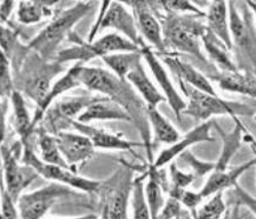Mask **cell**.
I'll return each instance as SVG.
<instances>
[{
    "mask_svg": "<svg viewBox=\"0 0 256 219\" xmlns=\"http://www.w3.org/2000/svg\"><path fill=\"white\" fill-rule=\"evenodd\" d=\"M22 144L20 140L13 144H4L0 146V158H2V181L8 195L17 204L22 191L38 177L36 172L28 173V171L19 164L22 158Z\"/></svg>",
    "mask_w": 256,
    "mask_h": 219,
    "instance_id": "cell-8",
    "label": "cell"
},
{
    "mask_svg": "<svg viewBox=\"0 0 256 219\" xmlns=\"http://www.w3.org/2000/svg\"><path fill=\"white\" fill-rule=\"evenodd\" d=\"M108 28H114L118 33H120L122 37L126 38L137 46L140 47V45L143 44L142 38L140 37L138 30H137L134 14L123 5V2L110 1L109 7L98 27V33Z\"/></svg>",
    "mask_w": 256,
    "mask_h": 219,
    "instance_id": "cell-12",
    "label": "cell"
},
{
    "mask_svg": "<svg viewBox=\"0 0 256 219\" xmlns=\"http://www.w3.org/2000/svg\"><path fill=\"white\" fill-rule=\"evenodd\" d=\"M234 123L235 127L230 132H224L218 125H215L218 127L220 135L222 137V151L220 155L218 162L215 163V169L214 171H227L228 164L230 163V160L236 152L238 151V149L241 148L242 144V135L247 133V130L244 129L242 123L240 122L238 117H234Z\"/></svg>",
    "mask_w": 256,
    "mask_h": 219,
    "instance_id": "cell-26",
    "label": "cell"
},
{
    "mask_svg": "<svg viewBox=\"0 0 256 219\" xmlns=\"http://www.w3.org/2000/svg\"><path fill=\"white\" fill-rule=\"evenodd\" d=\"M206 28L223 42L229 51L232 48L230 34H229L228 5L223 0L212 1L206 13Z\"/></svg>",
    "mask_w": 256,
    "mask_h": 219,
    "instance_id": "cell-25",
    "label": "cell"
},
{
    "mask_svg": "<svg viewBox=\"0 0 256 219\" xmlns=\"http://www.w3.org/2000/svg\"><path fill=\"white\" fill-rule=\"evenodd\" d=\"M180 159L183 160V162L186 163L190 168L192 169L194 171V176H200V177H202V176L206 175V173L209 172H212L215 169V163H212V162H202V160H200L196 158L195 156L192 155V152H183L182 155L178 156Z\"/></svg>",
    "mask_w": 256,
    "mask_h": 219,
    "instance_id": "cell-40",
    "label": "cell"
},
{
    "mask_svg": "<svg viewBox=\"0 0 256 219\" xmlns=\"http://www.w3.org/2000/svg\"><path fill=\"white\" fill-rule=\"evenodd\" d=\"M215 125L216 123L214 120H208V122L202 123L201 125L194 127V129L190 130L188 133H186L182 138L177 140L175 144H172L169 148L164 149L162 152H160L155 163L152 164V168H155L157 170L162 169L163 166L172 163L176 157L182 155V153L186 152L190 146L195 145V144L214 142V138L212 137L210 131H212V129Z\"/></svg>",
    "mask_w": 256,
    "mask_h": 219,
    "instance_id": "cell-15",
    "label": "cell"
},
{
    "mask_svg": "<svg viewBox=\"0 0 256 219\" xmlns=\"http://www.w3.org/2000/svg\"><path fill=\"white\" fill-rule=\"evenodd\" d=\"M16 1H12V0L11 1H10V0L0 1V22H2V24H5V22L8 21Z\"/></svg>",
    "mask_w": 256,
    "mask_h": 219,
    "instance_id": "cell-44",
    "label": "cell"
},
{
    "mask_svg": "<svg viewBox=\"0 0 256 219\" xmlns=\"http://www.w3.org/2000/svg\"><path fill=\"white\" fill-rule=\"evenodd\" d=\"M0 212H2V219H19L17 204L5 188L2 172H0Z\"/></svg>",
    "mask_w": 256,
    "mask_h": 219,
    "instance_id": "cell-39",
    "label": "cell"
},
{
    "mask_svg": "<svg viewBox=\"0 0 256 219\" xmlns=\"http://www.w3.org/2000/svg\"><path fill=\"white\" fill-rule=\"evenodd\" d=\"M226 210V204L223 201V192L212 195L209 202L192 211L194 219H221Z\"/></svg>",
    "mask_w": 256,
    "mask_h": 219,
    "instance_id": "cell-34",
    "label": "cell"
},
{
    "mask_svg": "<svg viewBox=\"0 0 256 219\" xmlns=\"http://www.w3.org/2000/svg\"><path fill=\"white\" fill-rule=\"evenodd\" d=\"M71 126L74 127L77 132L90 139L94 149L102 150H116V151H132L134 148L143 145L142 143L132 142L124 138L120 135L109 132L106 130L97 129V127L90 126L88 124H82L76 120L71 123Z\"/></svg>",
    "mask_w": 256,
    "mask_h": 219,
    "instance_id": "cell-17",
    "label": "cell"
},
{
    "mask_svg": "<svg viewBox=\"0 0 256 219\" xmlns=\"http://www.w3.org/2000/svg\"><path fill=\"white\" fill-rule=\"evenodd\" d=\"M120 182L112 188H108L104 201L108 205L109 219H129L128 207L132 192L134 181L131 179V172L126 175L120 173Z\"/></svg>",
    "mask_w": 256,
    "mask_h": 219,
    "instance_id": "cell-20",
    "label": "cell"
},
{
    "mask_svg": "<svg viewBox=\"0 0 256 219\" xmlns=\"http://www.w3.org/2000/svg\"><path fill=\"white\" fill-rule=\"evenodd\" d=\"M158 4L166 11L177 13V14H192L201 18L206 17V13L198 6L188 0H166V1H160Z\"/></svg>",
    "mask_w": 256,
    "mask_h": 219,
    "instance_id": "cell-38",
    "label": "cell"
},
{
    "mask_svg": "<svg viewBox=\"0 0 256 219\" xmlns=\"http://www.w3.org/2000/svg\"><path fill=\"white\" fill-rule=\"evenodd\" d=\"M140 54H142L143 59L146 61V64L149 65V68L152 71L154 78H155L157 84H158L160 89L162 90L160 93L163 94V97L168 101L177 120L180 122L182 120L180 116H182V112L186 106V101L184 100V98L180 96L178 91L176 90V87L174 86L168 72L164 68L155 52L152 50V47L148 46L143 42L140 45Z\"/></svg>",
    "mask_w": 256,
    "mask_h": 219,
    "instance_id": "cell-11",
    "label": "cell"
},
{
    "mask_svg": "<svg viewBox=\"0 0 256 219\" xmlns=\"http://www.w3.org/2000/svg\"><path fill=\"white\" fill-rule=\"evenodd\" d=\"M94 120H122L131 123L129 113L120 104L106 97H96V99L78 116L76 122L90 124Z\"/></svg>",
    "mask_w": 256,
    "mask_h": 219,
    "instance_id": "cell-21",
    "label": "cell"
},
{
    "mask_svg": "<svg viewBox=\"0 0 256 219\" xmlns=\"http://www.w3.org/2000/svg\"><path fill=\"white\" fill-rule=\"evenodd\" d=\"M212 78L218 83L220 89L223 91L244 94V96H248L250 98H255L256 96L255 76L250 71H220L216 76H212Z\"/></svg>",
    "mask_w": 256,
    "mask_h": 219,
    "instance_id": "cell-22",
    "label": "cell"
},
{
    "mask_svg": "<svg viewBox=\"0 0 256 219\" xmlns=\"http://www.w3.org/2000/svg\"><path fill=\"white\" fill-rule=\"evenodd\" d=\"M20 160L22 164L31 168L38 176H42L48 181L59 183L71 189L86 192V194H100L103 189V182L82 177L74 170L50 165L42 162L38 157L36 149L32 146L31 137L25 143H22Z\"/></svg>",
    "mask_w": 256,
    "mask_h": 219,
    "instance_id": "cell-6",
    "label": "cell"
},
{
    "mask_svg": "<svg viewBox=\"0 0 256 219\" xmlns=\"http://www.w3.org/2000/svg\"><path fill=\"white\" fill-rule=\"evenodd\" d=\"M6 112H8V103L6 99L0 98V146L4 143L6 136Z\"/></svg>",
    "mask_w": 256,
    "mask_h": 219,
    "instance_id": "cell-43",
    "label": "cell"
},
{
    "mask_svg": "<svg viewBox=\"0 0 256 219\" xmlns=\"http://www.w3.org/2000/svg\"><path fill=\"white\" fill-rule=\"evenodd\" d=\"M126 81L134 90L140 93V96L146 101L148 109H157L160 103L166 101V98L160 93V91L155 86L146 71L144 70L142 64L137 65L132 71L128 74Z\"/></svg>",
    "mask_w": 256,
    "mask_h": 219,
    "instance_id": "cell-24",
    "label": "cell"
},
{
    "mask_svg": "<svg viewBox=\"0 0 256 219\" xmlns=\"http://www.w3.org/2000/svg\"><path fill=\"white\" fill-rule=\"evenodd\" d=\"M140 47L118 33H108L91 42L78 41L76 46L58 52L54 60L60 64L68 61L86 64L90 60L120 52H138Z\"/></svg>",
    "mask_w": 256,
    "mask_h": 219,
    "instance_id": "cell-7",
    "label": "cell"
},
{
    "mask_svg": "<svg viewBox=\"0 0 256 219\" xmlns=\"http://www.w3.org/2000/svg\"><path fill=\"white\" fill-rule=\"evenodd\" d=\"M176 219H194V218H192V214H189V211L183 210L182 209V211H180V214L177 216Z\"/></svg>",
    "mask_w": 256,
    "mask_h": 219,
    "instance_id": "cell-47",
    "label": "cell"
},
{
    "mask_svg": "<svg viewBox=\"0 0 256 219\" xmlns=\"http://www.w3.org/2000/svg\"><path fill=\"white\" fill-rule=\"evenodd\" d=\"M228 21L229 34H230L232 46L241 50L249 63L254 66L255 60V34L254 28L247 19H244L236 8L234 1H228Z\"/></svg>",
    "mask_w": 256,
    "mask_h": 219,
    "instance_id": "cell-16",
    "label": "cell"
},
{
    "mask_svg": "<svg viewBox=\"0 0 256 219\" xmlns=\"http://www.w3.org/2000/svg\"><path fill=\"white\" fill-rule=\"evenodd\" d=\"M98 219H109V212H108V205L104 201L103 208H102V212H100V217H98Z\"/></svg>",
    "mask_w": 256,
    "mask_h": 219,
    "instance_id": "cell-46",
    "label": "cell"
},
{
    "mask_svg": "<svg viewBox=\"0 0 256 219\" xmlns=\"http://www.w3.org/2000/svg\"><path fill=\"white\" fill-rule=\"evenodd\" d=\"M0 219H2V212H0Z\"/></svg>",
    "mask_w": 256,
    "mask_h": 219,
    "instance_id": "cell-49",
    "label": "cell"
},
{
    "mask_svg": "<svg viewBox=\"0 0 256 219\" xmlns=\"http://www.w3.org/2000/svg\"><path fill=\"white\" fill-rule=\"evenodd\" d=\"M202 201L203 198L201 197V195H200L198 192L188 191V190H186L180 198V204H183L186 209H189V210L192 211L195 210L196 208H198Z\"/></svg>",
    "mask_w": 256,
    "mask_h": 219,
    "instance_id": "cell-42",
    "label": "cell"
},
{
    "mask_svg": "<svg viewBox=\"0 0 256 219\" xmlns=\"http://www.w3.org/2000/svg\"><path fill=\"white\" fill-rule=\"evenodd\" d=\"M255 164V159H252L250 162L244 163V164L238 166V168L232 169V171H212V175L209 176L208 181L203 185L201 191L198 192L201 197L208 198L212 197V195L218 194V192H223V190L236 188L238 186V181L246 171L252 168Z\"/></svg>",
    "mask_w": 256,
    "mask_h": 219,
    "instance_id": "cell-23",
    "label": "cell"
},
{
    "mask_svg": "<svg viewBox=\"0 0 256 219\" xmlns=\"http://www.w3.org/2000/svg\"><path fill=\"white\" fill-rule=\"evenodd\" d=\"M44 219H98L97 215H85L80 217H71V218H44Z\"/></svg>",
    "mask_w": 256,
    "mask_h": 219,
    "instance_id": "cell-45",
    "label": "cell"
},
{
    "mask_svg": "<svg viewBox=\"0 0 256 219\" xmlns=\"http://www.w3.org/2000/svg\"><path fill=\"white\" fill-rule=\"evenodd\" d=\"M144 177L140 176L134 179L131 192V203H132V219H152L149 208L144 198Z\"/></svg>",
    "mask_w": 256,
    "mask_h": 219,
    "instance_id": "cell-35",
    "label": "cell"
},
{
    "mask_svg": "<svg viewBox=\"0 0 256 219\" xmlns=\"http://www.w3.org/2000/svg\"><path fill=\"white\" fill-rule=\"evenodd\" d=\"M64 64L56 60H45L30 50L18 68L22 94L25 93L37 105L42 103L51 89L56 77L64 72Z\"/></svg>",
    "mask_w": 256,
    "mask_h": 219,
    "instance_id": "cell-4",
    "label": "cell"
},
{
    "mask_svg": "<svg viewBox=\"0 0 256 219\" xmlns=\"http://www.w3.org/2000/svg\"><path fill=\"white\" fill-rule=\"evenodd\" d=\"M13 110V124L17 131L20 143H25L34 135L32 131V117L26 106L24 94H22L18 90H14L10 97Z\"/></svg>",
    "mask_w": 256,
    "mask_h": 219,
    "instance_id": "cell-28",
    "label": "cell"
},
{
    "mask_svg": "<svg viewBox=\"0 0 256 219\" xmlns=\"http://www.w3.org/2000/svg\"><path fill=\"white\" fill-rule=\"evenodd\" d=\"M148 179L144 185V198H146V205L149 208L152 219H157L160 210H162L164 202L163 196V183L160 172L158 170L150 165V170L148 172Z\"/></svg>",
    "mask_w": 256,
    "mask_h": 219,
    "instance_id": "cell-30",
    "label": "cell"
},
{
    "mask_svg": "<svg viewBox=\"0 0 256 219\" xmlns=\"http://www.w3.org/2000/svg\"><path fill=\"white\" fill-rule=\"evenodd\" d=\"M78 79L80 85L88 90L102 93L104 97L116 101L124 110L129 113L131 123L140 129V132L144 137L146 144L148 153L150 152L149 146V132H148V117L146 107L144 106L142 99L131 89V85L126 80H122L111 73L109 70L100 67H90L82 65L78 71ZM152 156L150 153L149 157Z\"/></svg>",
    "mask_w": 256,
    "mask_h": 219,
    "instance_id": "cell-1",
    "label": "cell"
},
{
    "mask_svg": "<svg viewBox=\"0 0 256 219\" xmlns=\"http://www.w3.org/2000/svg\"><path fill=\"white\" fill-rule=\"evenodd\" d=\"M163 18L162 35L166 47L192 54L202 63H208L200 45V38L206 31V26L198 21V15L177 14L166 11Z\"/></svg>",
    "mask_w": 256,
    "mask_h": 219,
    "instance_id": "cell-3",
    "label": "cell"
},
{
    "mask_svg": "<svg viewBox=\"0 0 256 219\" xmlns=\"http://www.w3.org/2000/svg\"><path fill=\"white\" fill-rule=\"evenodd\" d=\"M146 117L148 122L152 127L157 142L172 145L180 138V132L176 130V127L157 109H148L146 107Z\"/></svg>",
    "mask_w": 256,
    "mask_h": 219,
    "instance_id": "cell-32",
    "label": "cell"
},
{
    "mask_svg": "<svg viewBox=\"0 0 256 219\" xmlns=\"http://www.w3.org/2000/svg\"><path fill=\"white\" fill-rule=\"evenodd\" d=\"M56 140L60 155L74 171L77 165L86 162L94 153L92 143L80 132L62 131L56 135Z\"/></svg>",
    "mask_w": 256,
    "mask_h": 219,
    "instance_id": "cell-14",
    "label": "cell"
},
{
    "mask_svg": "<svg viewBox=\"0 0 256 219\" xmlns=\"http://www.w3.org/2000/svg\"><path fill=\"white\" fill-rule=\"evenodd\" d=\"M180 83V81H178ZM180 87L188 98L186 106L182 114L190 116L198 120H208L214 116L234 117H254L255 107L247 104L236 103L222 99L218 96H212L198 91L184 83H180Z\"/></svg>",
    "mask_w": 256,
    "mask_h": 219,
    "instance_id": "cell-5",
    "label": "cell"
},
{
    "mask_svg": "<svg viewBox=\"0 0 256 219\" xmlns=\"http://www.w3.org/2000/svg\"><path fill=\"white\" fill-rule=\"evenodd\" d=\"M72 195L71 188L59 183H50L30 194H22L17 202L19 219H44L59 199Z\"/></svg>",
    "mask_w": 256,
    "mask_h": 219,
    "instance_id": "cell-9",
    "label": "cell"
},
{
    "mask_svg": "<svg viewBox=\"0 0 256 219\" xmlns=\"http://www.w3.org/2000/svg\"><path fill=\"white\" fill-rule=\"evenodd\" d=\"M203 46L208 54L209 59L216 64L222 72H235L240 68L236 63H234L232 57L229 55V50L223 45V42L216 38L208 28L201 37Z\"/></svg>",
    "mask_w": 256,
    "mask_h": 219,
    "instance_id": "cell-27",
    "label": "cell"
},
{
    "mask_svg": "<svg viewBox=\"0 0 256 219\" xmlns=\"http://www.w3.org/2000/svg\"><path fill=\"white\" fill-rule=\"evenodd\" d=\"M170 181H172V188L169 190V197L175 198L180 201V196L186 191V189L192 184L196 177L194 173H186L177 168L175 163H170Z\"/></svg>",
    "mask_w": 256,
    "mask_h": 219,
    "instance_id": "cell-36",
    "label": "cell"
},
{
    "mask_svg": "<svg viewBox=\"0 0 256 219\" xmlns=\"http://www.w3.org/2000/svg\"><path fill=\"white\" fill-rule=\"evenodd\" d=\"M96 97L80 96V97H66L63 100L57 101L54 107H50L45 113L42 120L45 125L42 127L48 133L56 136L57 133L65 131L71 126L74 120H77L78 116L90 105ZM40 122V123H42Z\"/></svg>",
    "mask_w": 256,
    "mask_h": 219,
    "instance_id": "cell-10",
    "label": "cell"
},
{
    "mask_svg": "<svg viewBox=\"0 0 256 219\" xmlns=\"http://www.w3.org/2000/svg\"><path fill=\"white\" fill-rule=\"evenodd\" d=\"M180 211H182V207H180V201L169 197L164 202V205L157 219H176Z\"/></svg>",
    "mask_w": 256,
    "mask_h": 219,
    "instance_id": "cell-41",
    "label": "cell"
},
{
    "mask_svg": "<svg viewBox=\"0 0 256 219\" xmlns=\"http://www.w3.org/2000/svg\"><path fill=\"white\" fill-rule=\"evenodd\" d=\"M103 63L109 67V71L122 80H126L128 74L137 65L142 64V54L138 52H120L104 55L100 58Z\"/></svg>",
    "mask_w": 256,
    "mask_h": 219,
    "instance_id": "cell-31",
    "label": "cell"
},
{
    "mask_svg": "<svg viewBox=\"0 0 256 219\" xmlns=\"http://www.w3.org/2000/svg\"><path fill=\"white\" fill-rule=\"evenodd\" d=\"M13 91L14 87H13L11 61L4 52L0 50V98L10 99Z\"/></svg>",
    "mask_w": 256,
    "mask_h": 219,
    "instance_id": "cell-37",
    "label": "cell"
},
{
    "mask_svg": "<svg viewBox=\"0 0 256 219\" xmlns=\"http://www.w3.org/2000/svg\"><path fill=\"white\" fill-rule=\"evenodd\" d=\"M255 2L254 1H247V5L248 6H250V7H252V12H254L255 11Z\"/></svg>",
    "mask_w": 256,
    "mask_h": 219,
    "instance_id": "cell-48",
    "label": "cell"
},
{
    "mask_svg": "<svg viewBox=\"0 0 256 219\" xmlns=\"http://www.w3.org/2000/svg\"><path fill=\"white\" fill-rule=\"evenodd\" d=\"M132 7V14L136 21L137 30L140 37L155 47L160 53L166 52V45L163 41L162 27L160 25V20L154 14L152 6L149 1H126ZM150 46V47H152Z\"/></svg>",
    "mask_w": 256,
    "mask_h": 219,
    "instance_id": "cell-13",
    "label": "cell"
},
{
    "mask_svg": "<svg viewBox=\"0 0 256 219\" xmlns=\"http://www.w3.org/2000/svg\"><path fill=\"white\" fill-rule=\"evenodd\" d=\"M162 59L164 64L168 66L172 73L175 74L180 83H184L189 86L194 87V89L202 91L208 94H212V96H218L216 91L210 83L208 78L196 70L192 65H190L186 61H183L178 55L175 53H162Z\"/></svg>",
    "mask_w": 256,
    "mask_h": 219,
    "instance_id": "cell-19",
    "label": "cell"
},
{
    "mask_svg": "<svg viewBox=\"0 0 256 219\" xmlns=\"http://www.w3.org/2000/svg\"><path fill=\"white\" fill-rule=\"evenodd\" d=\"M92 8V2L78 1L63 9L28 42V48L45 60H54L58 47L71 33V30Z\"/></svg>",
    "mask_w": 256,
    "mask_h": 219,
    "instance_id": "cell-2",
    "label": "cell"
},
{
    "mask_svg": "<svg viewBox=\"0 0 256 219\" xmlns=\"http://www.w3.org/2000/svg\"><path fill=\"white\" fill-rule=\"evenodd\" d=\"M82 65V63H76L74 65L68 68V72L58 78L57 80L52 84L51 89L48 90L46 96H45L44 99L39 105H37V110H36L34 116L32 117V131L34 132V130L37 129V126L40 124V122L44 118L45 113L48 112V110L50 109L52 104L57 100V98L62 97L64 93L68 92V91L72 89H76V87L82 86L80 83V79H78V71Z\"/></svg>",
    "mask_w": 256,
    "mask_h": 219,
    "instance_id": "cell-18",
    "label": "cell"
},
{
    "mask_svg": "<svg viewBox=\"0 0 256 219\" xmlns=\"http://www.w3.org/2000/svg\"><path fill=\"white\" fill-rule=\"evenodd\" d=\"M34 132L37 133L36 145H37L39 158H40L44 163H46V164L72 170L70 166L68 165V163L64 160L63 156L60 155V151H59L57 145V140H56V136L48 133V131H45L40 126L37 127V129L34 130Z\"/></svg>",
    "mask_w": 256,
    "mask_h": 219,
    "instance_id": "cell-29",
    "label": "cell"
},
{
    "mask_svg": "<svg viewBox=\"0 0 256 219\" xmlns=\"http://www.w3.org/2000/svg\"><path fill=\"white\" fill-rule=\"evenodd\" d=\"M57 4L56 1H20L18 6L17 17L19 22L25 25L37 24L42 18L52 15L51 6Z\"/></svg>",
    "mask_w": 256,
    "mask_h": 219,
    "instance_id": "cell-33",
    "label": "cell"
}]
</instances>
